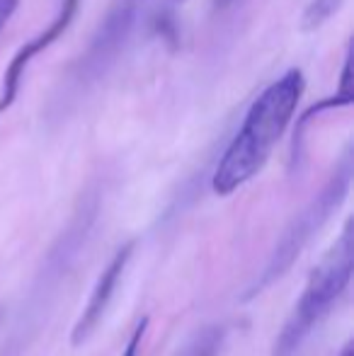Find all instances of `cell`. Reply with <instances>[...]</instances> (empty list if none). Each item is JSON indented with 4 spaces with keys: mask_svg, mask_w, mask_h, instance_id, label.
I'll return each instance as SVG.
<instances>
[{
    "mask_svg": "<svg viewBox=\"0 0 354 356\" xmlns=\"http://www.w3.org/2000/svg\"><path fill=\"white\" fill-rule=\"evenodd\" d=\"M306 90V78L298 68H289L272 85H267L246 112L238 134L223 150L211 177V189L218 197L238 192L243 184L262 172L272 155L274 145L291 124L301 95Z\"/></svg>",
    "mask_w": 354,
    "mask_h": 356,
    "instance_id": "6da1fadb",
    "label": "cell"
},
{
    "mask_svg": "<svg viewBox=\"0 0 354 356\" xmlns=\"http://www.w3.org/2000/svg\"><path fill=\"white\" fill-rule=\"evenodd\" d=\"M354 267V233L352 218L345 223L340 238L335 240L328 254L316 264L311 272L296 305L291 308L289 318L284 320L277 339L272 344L269 356H296L308 334L316 330V325L332 310V305L340 300L352 282Z\"/></svg>",
    "mask_w": 354,
    "mask_h": 356,
    "instance_id": "7a4b0ae2",
    "label": "cell"
},
{
    "mask_svg": "<svg viewBox=\"0 0 354 356\" xmlns=\"http://www.w3.org/2000/svg\"><path fill=\"white\" fill-rule=\"evenodd\" d=\"M352 175H354V160H352V148H345L342 158L337 160L335 170L328 177V182L321 187V192L306 204L293 220L287 225V230L282 233V238L277 240L272 254L267 257L265 267H262L260 277L250 284V289L246 291V298H255L257 293H262L272 284H277L284 274L291 269V264L298 259V254L308 248L313 238L321 233V228L328 220L335 216L337 209L342 207V202L347 199L352 187Z\"/></svg>",
    "mask_w": 354,
    "mask_h": 356,
    "instance_id": "3957f363",
    "label": "cell"
},
{
    "mask_svg": "<svg viewBox=\"0 0 354 356\" xmlns=\"http://www.w3.org/2000/svg\"><path fill=\"white\" fill-rule=\"evenodd\" d=\"M146 5L148 0H112L107 15L99 19L88 49L73 63L71 73L63 83V92L68 99H78L112 71L117 58L127 49L131 34L136 32ZM68 99H63V102H68Z\"/></svg>",
    "mask_w": 354,
    "mask_h": 356,
    "instance_id": "277c9868",
    "label": "cell"
},
{
    "mask_svg": "<svg viewBox=\"0 0 354 356\" xmlns=\"http://www.w3.org/2000/svg\"><path fill=\"white\" fill-rule=\"evenodd\" d=\"M78 8H81V0H61V5H58L54 19L47 24V29H42L37 37H32L29 42H24L22 47H19V51L15 54L13 61L8 63V68H5V73H3V85H0V114L8 112L15 104V99H17V95H19V88H22L24 73H27L32 58L39 56L42 51H47L56 39L63 37V32L71 27Z\"/></svg>",
    "mask_w": 354,
    "mask_h": 356,
    "instance_id": "5b68a950",
    "label": "cell"
},
{
    "mask_svg": "<svg viewBox=\"0 0 354 356\" xmlns=\"http://www.w3.org/2000/svg\"><path fill=\"white\" fill-rule=\"evenodd\" d=\"M131 254H134V243H124L122 248L114 252V257L104 264L102 272H99L97 282H95L92 291H90V296H88L86 308H83L78 323L73 325V332H71L73 347L86 344L95 334V330L99 327V323H102V318H104V313H107L109 303H112L114 293H117L119 284H122V277H124V272H127Z\"/></svg>",
    "mask_w": 354,
    "mask_h": 356,
    "instance_id": "8992f818",
    "label": "cell"
},
{
    "mask_svg": "<svg viewBox=\"0 0 354 356\" xmlns=\"http://www.w3.org/2000/svg\"><path fill=\"white\" fill-rule=\"evenodd\" d=\"M354 102V90H352V49L347 47L345 54V63H342V73H340V88L332 97H325L321 102H316L313 107H308L306 112L301 114V119L296 122V129H293V143H291V170H298L303 163V141H306V127L311 124L313 117L328 112V109H342L350 107Z\"/></svg>",
    "mask_w": 354,
    "mask_h": 356,
    "instance_id": "52a82bcc",
    "label": "cell"
},
{
    "mask_svg": "<svg viewBox=\"0 0 354 356\" xmlns=\"http://www.w3.org/2000/svg\"><path fill=\"white\" fill-rule=\"evenodd\" d=\"M228 334H231V327L226 323L204 325L182 344V349L175 356H221L228 342Z\"/></svg>",
    "mask_w": 354,
    "mask_h": 356,
    "instance_id": "ba28073f",
    "label": "cell"
},
{
    "mask_svg": "<svg viewBox=\"0 0 354 356\" xmlns=\"http://www.w3.org/2000/svg\"><path fill=\"white\" fill-rule=\"evenodd\" d=\"M342 3H345V0H311L308 8L303 10L301 29L303 32H313V29L323 27V24L342 8Z\"/></svg>",
    "mask_w": 354,
    "mask_h": 356,
    "instance_id": "9c48e42d",
    "label": "cell"
},
{
    "mask_svg": "<svg viewBox=\"0 0 354 356\" xmlns=\"http://www.w3.org/2000/svg\"><path fill=\"white\" fill-rule=\"evenodd\" d=\"M146 330H148V318L143 315V318L138 320L136 325H134L131 334H129L127 344H124V349H122V356H138L141 342H143V337H146Z\"/></svg>",
    "mask_w": 354,
    "mask_h": 356,
    "instance_id": "30bf717a",
    "label": "cell"
},
{
    "mask_svg": "<svg viewBox=\"0 0 354 356\" xmlns=\"http://www.w3.org/2000/svg\"><path fill=\"white\" fill-rule=\"evenodd\" d=\"M17 5H19V0H0V32H3L5 24L10 22V17L15 15Z\"/></svg>",
    "mask_w": 354,
    "mask_h": 356,
    "instance_id": "8fae6325",
    "label": "cell"
},
{
    "mask_svg": "<svg viewBox=\"0 0 354 356\" xmlns=\"http://www.w3.org/2000/svg\"><path fill=\"white\" fill-rule=\"evenodd\" d=\"M211 3H214V8H216V10H223V8H228V5L236 3V0H211Z\"/></svg>",
    "mask_w": 354,
    "mask_h": 356,
    "instance_id": "7c38bea8",
    "label": "cell"
},
{
    "mask_svg": "<svg viewBox=\"0 0 354 356\" xmlns=\"http://www.w3.org/2000/svg\"><path fill=\"white\" fill-rule=\"evenodd\" d=\"M337 356H354V349H352V342H345V347L340 349V354Z\"/></svg>",
    "mask_w": 354,
    "mask_h": 356,
    "instance_id": "4fadbf2b",
    "label": "cell"
},
{
    "mask_svg": "<svg viewBox=\"0 0 354 356\" xmlns=\"http://www.w3.org/2000/svg\"><path fill=\"white\" fill-rule=\"evenodd\" d=\"M3 315H5V310H3V308H0V323H3Z\"/></svg>",
    "mask_w": 354,
    "mask_h": 356,
    "instance_id": "5bb4252c",
    "label": "cell"
}]
</instances>
